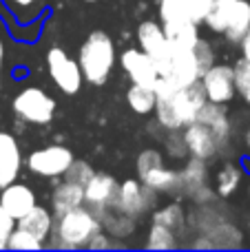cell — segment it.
I'll return each instance as SVG.
<instances>
[{
  "instance_id": "36",
  "label": "cell",
  "mask_w": 250,
  "mask_h": 252,
  "mask_svg": "<svg viewBox=\"0 0 250 252\" xmlns=\"http://www.w3.org/2000/svg\"><path fill=\"white\" fill-rule=\"evenodd\" d=\"M16 223L18 221L4 210V206L0 204V250L7 248V241H9V237H11V232L16 230Z\"/></svg>"
},
{
  "instance_id": "3",
  "label": "cell",
  "mask_w": 250,
  "mask_h": 252,
  "mask_svg": "<svg viewBox=\"0 0 250 252\" xmlns=\"http://www.w3.org/2000/svg\"><path fill=\"white\" fill-rule=\"evenodd\" d=\"M155 62H157L159 69L157 93L190 87V84L199 82L204 71H206L204 64L199 62L195 49H184V47H171L166 51V56Z\"/></svg>"
},
{
  "instance_id": "14",
  "label": "cell",
  "mask_w": 250,
  "mask_h": 252,
  "mask_svg": "<svg viewBox=\"0 0 250 252\" xmlns=\"http://www.w3.org/2000/svg\"><path fill=\"white\" fill-rule=\"evenodd\" d=\"M0 204H2L4 210L18 221V219L25 217L38 201H35V192L31 190L27 184L13 182L0 190Z\"/></svg>"
},
{
  "instance_id": "1",
  "label": "cell",
  "mask_w": 250,
  "mask_h": 252,
  "mask_svg": "<svg viewBox=\"0 0 250 252\" xmlns=\"http://www.w3.org/2000/svg\"><path fill=\"white\" fill-rule=\"evenodd\" d=\"M208 102L206 91L202 87V80L186 89L177 91H162L157 93L155 104V122H159L164 130H184L190 122H195L202 111V106Z\"/></svg>"
},
{
  "instance_id": "35",
  "label": "cell",
  "mask_w": 250,
  "mask_h": 252,
  "mask_svg": "<svg viewBox=\"0 0 250 252\" xmlns=\"http://www.w3.org/2000/svg\"><path fill=\"white\" fill-rule=\"evenodd\" d=\"M182 2H184L190 20H195L197 25H202L204 18H206V13L211 11V7H213L215 0H182Z\"/></svg>"
},
{
  "instance_id": "10",
  "label": "cell",
  "mask_w": 250,
  "mask_h": 252,
  "mask_svg": "<svg viewBox=\"0 0 250 252\" xmlns=\"http://www.w3.org/2000/svg\"><path fill=\"white\" fill-rule=\"evenodd\" d=\"M202 87L206 97L217 104H226L237 95L235 87V66L230 64H211L202 75Z\"/></svg>"
},
{
  "instance_id": "42",
  "label": "cell",
  "mask_w": 250,
  "mask_h": 252,
  "mask_svg": "<svg viewBox=\"0 0 250 252\" xmlns=\"http://www.w3.org/2000/svg\"><path fill=\"white\" fill-rule=\"evenodd\" d=\"M84 2H95V0H84Z\"/></svg>"
},
{
  "instance_id": "20",
  "label": "cell",
  "mask_w": 250,
  "mask_h": 252,
  "mask_svg": "<svg viewBox=\"0 0 250 252\" xmlns=\"http://www.w3.org/2000/svg\"><path fill=\"white\" fill-rule=\"evenodd\" d=\"M51 201H53V213H56V217L69 213V210H73V208H80V206L87 204V201H84V186L64 179V182H60L53 188Z\"/></svg>"
},
{
  "instance_id": "27",
  "label": "cell",
  "mask_w": 250,
  "mask_h": 252,
  "mask_svg": "<svg viewBox=\"0 0 250 252\" xmlns=\"http://www.w3.org/2000/svg\"><path fill=\"white\" fill-rule=\"evenodd\" d=\"M126 102L137 115H149L155 113V104H157V91L151 87H142V84H131L126 91Z\"/></svg>"
},
{
  "instance_id": "29",
  "label": "cell",
  "mask_w": 250,
  "mask_h": 252,
  "mask_svg": "<svg viewBox=\"0 0 250 252\" xmlns=\"http://www.w3.org/2000/svg\"><path fill=\"white\" fill-rule=\"evenodd\" d=\"M146 248L149 250H175L177 235L171 228L151 221V230H149V235H146Z\"/></svg>"
},
{
  "instance_id": "16",
  "label": "cell",
  "mask_w": 250,
  "mask_h": 252,
  "mask_svg": "<svg viewBox=\"0 0 250 252\" xmlns=\"http://www.w3.org/2000/svg\"><path fill=\"white\" fill-rule=\"evenodd\" d=\"M208 161L199 159V157H188L184 166L180 168V190L177 195L182 197H193L197 190L208 186Z\"/></svg>"
},
{
  "instance_id": "19",
  "label": "cell",
  "mask_w": 250,
  "mask_h": 252,
  "mask_svg": "<svg viewBox=\"0 0 250 252\" xmlns=\"http://www.w3.org/2000/svg\"><path fill=\"white\" fill-rule=\"evenodd\" d=\"M199 122H204L206 126H211V130L217 135V139L221 142V146H228V139H230V118H228V111L224 109V104H217V102L208 100L206 104L202 106L197 115Z\"/></svg>"
},
{
  "instance_id": "9",
  "label": "cell",
  "mask_w": 250,
  "mask_h": 252,
  "mask_svg": "<svg viewBox=\"0 0 250 252\" xmlns=\"http://www.w3.org/2000/svg\"><path fill=\"white\" fill-rule=\"evenodd\" d=\"M120 64H122V71L131 78L133 84L151 87L157 91V84H159L157 62H155V58L149 56L144 49H140V47L124 49V51L120 53Z\"/></svg>"
},
{
  "instance_id": "43",
  "label": "cell",
  "mask_w": 250,
  "mask_h": 252,
  "mask_svg": "<svg viewBox=\"0 0 250 252\" xmlns=\"http://www.w3.org/2000/svg\"><path fill=\"white\" fill-rule=\"evenodd\" d=\"M248 192H250V186H248Z\"/></svg>"
},
{
  "instance_id": "26",
  "label": "cell",
  "mask_w": 250,
  "mask_h": 252,
  "mask_svg": "<svg viewBox=\"0 0 250 252\" xmlns=\"http://www.w3.org/2000/svg\"><path fill=\"white\" fill-rule=\"evenodd\" d=\"M97 217L102 219V226L106 228V232H109L111 237H128L133 230H135V221L137 219L128 217V215L120 213L118 208H106L102 210Z\"/></svg>"
},
{
  "instance_id": "7",
  "label": "cell",
  "mask_w": 250,
  "mask_h": 252,
  "mask_svg": "<svg viewBox=\"0 0 250 252\" xmlns=\"http://www.w3.org/2000/svg\"><path fill=\"white\" fill-rule=\"evenodd\" d=\"M73 159L75 157L71 153V148L62 146V144H49L44 148L31 151L25 164L29 168V173L47 177V179H58V177H64V173L73 164Z\"/></svg>"
},
{
  "instance_id": "22",
  "label": "cell",
  "mask_w": 250,
  "mask_h": 252,
  "mask_svg": "<svg viewBox=\"0 0 250 252\" xmlns=\"http://www.w3.org/2000/svg\"><path fill=\"white\" fill-rule=\"evenodd\" d=\"M18 228H22V230L31 232V235H35L38 239L44 241L53 230V215L49 213V208L35 204L25 217L18 219Z\"/></svg>"
},
{
  "instance_id": "24",
  "label": "cell",
  "mask_w": 250,
  "mask_h": 252,
  "mask_svg": "<svg viewBox=\"0 0 250 252\" xmlns=\"http://www.w3.org/2000/svg\"><path fill=\"white\" fill-rule=\"evenodd\" d=\"M151 221H153V223H162V226L171 228V230L180 237V235H184L186 226H188V215H186L184 206L177 204V201H173V204H168V206H164V208L155 210Z\"/></svg>"
},
{
  "instance_id": "21",
  "label": "cell",
  "mask_w": 250,
  "mask_h": 252,
  "mask_svg": "<svg viewBox=\"0 0 250 252\" xmlns=\"http://www.w3.org/2000/svg\"><path fill=\"white\" fill-rule=\"evenodd\" d=\"M140 179L146 186H151L157 192H164V195H177V190H180V170L171 168L166 164L155 166L153 170L144 173Z\"/></svg>"
},
{
  "instance_id": "5",
  "label": "cell",
  "mask_w": 250,
  "mask_h": 252,
  "mask_svg": "<svg viewBox=\"0 0 250 252\" xmlns=\"http://www.w3.org/2000/svg\"><path fill=\"white\" fill-rule=\"evenodd\" d=\"M56 100L40 87L22 89V91L16 93V97L11 102L13 113L20 120H25L27 124L35 126H44L51 122L53 115H56Z\"/></svg>"
},
{
  "instance_id": "38",
  "label": "cell",
  "mask_w": 250,
  "mask_h": 252,
  "mask_svg": "<svg viewBox=\"0 0 250 252\" xmlns=\"http://www.w3.org/2000/svg\"><path fill=\"white\" fill-rule=\"evenodd\" d=\"M111 246H115L113 241L109 239V237L104 235V232H97L95 237H93V241L89 244V250H97V248H111Z\"/></svg>"
},
{
  "instance_id": "37",
  "label": "cell",
  "mask_w": 250,
  "mask_h": 252,
  "mask_svg": "<svg viewBox=\"0 0 250 252\" xmlns=\"http://www.w3.org/2000/svg\"><path fill=\"white\" fill-rule=\"evenodd\" d=\"M195 53H197L199 62L204 64V69H208L211 64H215V51H213V47L206 42V40H199V42L195 44Z\"/></svg>"
},
{
  "instance_id": "8",
  "label": "cell",
  "mask_w": 250,
  "mask_h": 252,
  "mask_svg": "<svg viewBox=\"0 0 250 252\" xmlns=\"http://www.w3.org/2000/svg\"><path fill=\"white\" fill-rule=\"evenodd\" d=\"M155 201H157V190L146 186L142 179H124V182H120L113 208H118L120 213L133 219H140L142 215H146L153 208Z\"/></svg>"
},
{
  "instance_id": "12",
  "label": "cell",
  "mask_w": 250,
  "mask_h": 252,
  "mask_svg": "<svg viewBox=\"0 0 250 252\" xmlns=\"http://www.w3.org/2000/svg\"><path fill=\"white\" fill-rule=\"evenodd\" d=\"M120 182L111 173H95L89 184L84 186V201L95 215H100L102 210L111 208L118 195Z\"/></svg>"
},
{
  "instance_id": "13",
  "label": "cell",
  "mask_w": 250,
  "mask_h": 252,
  "mask_svg": "<svg viewBox=\"0 0 250 252\" xmlns=\"http://www.w3.org/2000/svg\"><path fill=\"white\" fill-rule=\"evenodd\" d=\"M22 151L18 139L7 130H0V190L18 179L22 170Z\"/></svg>"
},
{
  "instance_id": "41",
  "label": "cell",
  "mask_w": 250,
  "mask_h": 252,
  "mask_svg": "<svg viewBox=\"0 0 250 252\" xmlns=\"http://www.w3.org/2000/svg\"><path fill=\"white\" fill-rule=\"evenodd\" d=\"M244 144H246V148H248V153H250V126L246 128V133H244Z\"/></svg>"
},
{
  "instance_id": "15",
  "label": "cell",
  "mask_w": 250,
  "mask_h": 252,
  "mask_svg": "<svg viewBox=\"0 0 250 252\" xmlns=\"http://www.w3.org/2000/svg\"><path fill=\"white\" fill-rule=\"evenodd\" d=\"M135 35H137V44H140V49H144V51L149 53V56H153L155 60L164 58L166 56V51L171 49L166 33H164V27L159 25V22H155V20L140 22Z\"/></svg>"
},
{
  "instance_id": "23",
  "label": "cell",
  "mask_w": 250,
  "mask_h": 252,
  "mask_svg": "<svg viewBox=\"0 0 250 252\" xmlns=\"http://www.w3.org/2000/svg\"><path fill=\"white\" fill-rule=\"evenodd\" d=\"M204 235H208V239L213 241V248L217 250H230V248H242L244 246V232L235 223H228V221L217 223L215 228H211Z\"/></svg>"
},
{
  "instance_id": "31",
  "label": "cell",
  "mask_w": 250,
  "mask_h": 252,
  "mask_svg": "<svg viewBox=\"0 0 250 252\" xmlns=\"http://www.w3.org/2000/svg\"><path fill=\"white\" fill-rule=\"evenodd\" d=\"M7 248H11V250H42L44 241L38 239L35 235H31V232L22 230V228H18V223H16V230H13L11 237H9Z\"/></svg>"
},
{
  "instance_id": "11",
  "label": "cell",
  "mask_w": 250,
  "mask_h": 252,
  "mask_svg": "<svg viewBox=\"0 0 250 252\" xmlns=\"http://www.w3.org/2000/svg\"><path fill=\"white\" fill-rule=\"evenodd\" d=\"M184 135L186 148H188V157H199L204 161H211L224 151L221 142L217 139V135L211 130V126L195 120L182 130Z\"/></svg>"
},
{
  "instance_id": "39",
  "label": "cell",
  "mask_w": 250,
  "mask_h": 252,
  "mask_svg": "<svg viewBox=\"0 0 250 252\" xmlns=\"http://www.w3.org/2000/svg\"><path fill=\"white\" fill-rule=\"evenodd\" d=\"M4 58H7V42H4L2 27H0V73H2V69H4Z\"/></svg>"
},
{
  "instance_id": "30",
  "label": "cell",
  "mask_w": 250,
  "mask_h": 252,
  "mask_svg": "<svg viewBox=\"0 0 250 252\" xmlns=\"http://www.w3.org/2000/svg\"><path fill=\"white\" fill-rule=\"evenodd\" d=\"M235 87L237 95L250 106V58H239L235 64Z\"/></svg>"
},
{
  "instance_id": "28",
  "label": "cell",
  "mask_w": 250,
  "mask_h": 252,
  "mask_svg": "<svg viewBox=\"0 0 250 252\" xmlns=\"http://www.w3.org/2000/svg\"><path fill=\"white\" fill-rule=\"evenodd\" d=\"M2 4L18 25H31L42 11L44 0H2Z\"/></svg>"
},
{
  "instance_id": "34",
  "label": "cell",
  "mask_w": 250,
  "mask_h": 252,
  "mask_svg": "<svg viewBox=\"0 0 250 252\" xmlns=\"http://www.w3.org/2000/svg\"><path fill=\"white\" fill-rule=\"evenodd\" d=\"M159 18H162V22L182 20V18H188V11H186L182 0H159Z\"/></svg>"
},
{
  "instance_id": "33",
  "label": "cell",
  "mask_w": 250,
  "mask_h": 252,
  "mask_svg": "<svg viewBox=\"0 0 250 252\" xmlns=\"http://www.w3.org/2000/svg\"><path fill=\"white\" fill-rule=\"evenodd\" d=\"M93 175H95V170L91 168V164H87V161H82V159H73V164H71L69 170L64 173V179H69V182H73V184H80V186H87Z\"/></svg>"
},
{
  "instance_id": "6",
  "label": "cell",
  "mask_w": 250,
  "mask_h": 252,
  "mask_svg": "<svg viewBox=\"0 0 250 252\" xmlns=\"http://www.w3.org/2000/svg\"><path fill=\"white\" fill-rule=\"evenodd\" d=\"M47 69H49V78L53 80V84L64 95H78L80 93L84 82L82 66L62 47H51L47 51Z\"/></svg>"
},
{
  "instance_id": "4",
  "label": "cell",
  "mask_w": 250,
  "mask_h": 252,
  "mask_svg": "<svg viewBox=\"0 0 250 252\" xmlns=\"http://www.w3.org/2000/svg\"><path fill=\"white\" fill-rule=\"evenodd\" d=\"M102 219L89 208L87 204L73 208L69 213L60 215L56 221V232H53L51 248H66V250H78L89 248L93 237L102 232Z\"/></svg>"
},
{
  "instance_id": "18",
  "label": "cell",
  "mask_w": 250,
  "mask_h": 252,
  "mask_svg": "<svg viewBox=\"0 0 250 252\" xmlns=\"http://www.w3.org/2000/svg\"><path fill=\"white\" fill-rule=\"evenodd\" d=\"M242 2L244 0H215L211 11L204 18V25L215 33H226L230 29V25L235 22V18H237Z\"/></svg>"
},
{
  "instance_id": "32",
  "label": "cell",
  "mask_w": 250,
  "mask_h": 252,
  "mask_svg": "<svg viewBox=\"0 0 250 252\" xmlns=\"http://www.w3.org/2000/svg\"><path fill=\"white\" fill-rule=\"evenodd\" d=\"M162 164H166V161H164L162 151H157V148H144V151L137 155V159H135L137 177H142L144 173H149V170H153L155 166H162Z\"/></svg>"
},
{
  "instance_id": "2",
  "label": "cell",
  "mask_w": 250,
  "mask_h": 252,
  "mask_svg": "<svg viewBox=\"0 0 250 252\" xmlns=\"http://www.w3.org/2000/svg\"><path fill=\"white\" fill-rule=\"evenodd\" d=\"M120 60L118 51H115V42L106 31H91L87 40L80 47L78 62L82 66L84 80L93 87H102L113 73L115 62Z\"/></svg>"
},
{
  "instance_id": "25",
  "label": "cell",
  "mask_w": 250,
  "mask_h": 252,
  "mask_svg": "<svg viewBox=\"0 0 250 252\" xmlns=\"http://www.w3.org/2000/svg\"><path fill=\"white\" fill-rule=\"evenodd\" d=\"M244 182V170L239 168L233 161H226L217 173V182H215V190L219 195V199H228L237 192V188Z\"/></svg>"
},
{
  "instance_id": "40",
  "label": "cell",
  "mask_w": 250,
  "mask_h": 252,
  "mask_svg": "<svg viewBox=\"0 0 250 252\" xmlns=\"http://www.w3.org/2000/svg\"><path fill=\"white\" fill-rule=\"evenodd\" d=\"M239 47H242V56H244V58H250V31L242 38Z\"/></svg>"
},
{
  "instance_id": "17",
  "label": "cell",
  "mask_w": 250,
  "mask_h": 252,
  "mask_svg": "<svg viewBox=\"0 0 250 252\" xmlns=\"http://www.w3.org/2000/svg\"><path fill=\"white\" fill-rule=\"evenodd\" d=\"M162 27H164V33H166L171 47L195 49V44L202 40V35H199V25L195 20H188V18L166 20V22H162Z\"/></svg>"
}]
</instances>
